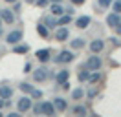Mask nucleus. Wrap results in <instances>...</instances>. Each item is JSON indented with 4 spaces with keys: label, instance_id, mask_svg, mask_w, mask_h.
<instances>
[{
    "label": "nucleus",
    "instance_id": "obj_1",
    "mask_svg": "<svg viewBox=\"0 0 121 117\" xmlns=\"http://www.w3.org/2000/svg\"><path fill=\"white\" fill-rule=\"evenodd\" d=\"M73 58H75V55H73L72 51H68V50H62V51L59 53V55L55 57V62H57V64H68V62H72Z\"/></svg>",
    "mask_w": 121,
    "mask_h": 117
},
{
    "label": "nucleus",
    "instance_id": "obj_2",
    "mask_svg": "<svg viewBox=\"0 0 121 117\" xmlns=\"http://www.w3.org/2000/svg\"><path fill=\"white\" fill-rule=\"evenodd\" d=\"M40 113H42V115H48V117H53L55 115V106H53V102L42 101L40 102Z\"/></svg>",
    "mask_w": 121,
    "mask_h": 117
},
{
    "label": "nucleus",
    "instance_id": "obj_3",
    "mask_svg": "<svg viewBox=\"0 0 121 117\" xmlns=\"http://www.w3.org/2000/svg\"><path fill=\"white\" fill-rule=\"evenodd\" d=\"M101 64H103V60H101L97 55H92V57L86 60V66H84V68H86V70H92V71H95V70L101 68Z\"/></svg>",
    "mask_w": 121,
    "mask_h": 117
},
{
    "label": "nucleus",
    "instance_id": "obj_4",
    "mask_svg": "<svg viewBox=\"0 0 121 117\" xmlns=\"http://www.w3.org/2000/svg\"><path fill=\"white\" fill-rule=\"evenodd\" d=\"M30 108H31V99L30 97H20L18 102H17V110L22 113V112H28Z\"/></svg>",
    "mask_w": 121,
    "mask_h": 117
},
{
    "label": "nucleus",
    "instance_id": "obj_5",
    "mask_svg": "<svg viewBox=\"0 0 121 117\" xmlns=\"http://www.w3.org/2000/svg\"><path fill=\"white\" fill-rule=\"evenodd\" d=\"M35 57L39 58V62H50L52 51H50V48H42V50H39L37 53H35Z\"/></svg>",
    "mask_w": 121,
    "mask_h": 117
},
{
    "label": "nucleus",
    "instance_id": "obj_6",
    "mask_svg": "<svg viewBox=\"0 0 121 117\" xmlns=\"http://www.w3.org/2000/svg\"><path fill=\"white\" fill-rule=\"evenodd\" d=\"M20 38H22V31H20V29H15V31H11V33L6 37V42L8 44H18Z\"/></svg>",
    "mask_w": 121,
    "mask_h": 117
},
{
    "label": "nucleus",
    "instance_id": "obj_7",
    "mask_svg": "<svg viewBox=\"0 0 121 117\" xmlns=\"http://www.w3.org/2000/svg\"><path fill=\"white\" fill-rule=\"evenodd\" d=\"M48 75H50V71H48L46 68H37V70L33 71V80H39V82H42V80L48 79Z\"/></svg>",
    "mask_w": 121,
    "mask_h": 117
},
{
    "label": "nucleus",
    "instance_id": "obj_8",
    "mask_svg": "<svg viewBox=\"0 0 121 117\" xmlns=\"http://www.w3.org/2000/svg\"><path fill=\"white\" fill-rule=\"evenodd\" d=\"M68 33H70V31H68V28H66V26H60V28L55 31V38H57L59 42H64V40L68 38Z\"/></svg>",
    "mask_w": 121,
    "mask_h": 117
},
{
    "label": "nucleus",
    "instance_id": "obj_9",
    "mask_svg": "<svg viewBox=\"0 0 121 117\" xmlns=\"http://www.w3.org/2000/svg\"><path fill=\"white\" fill-rule=\"evenodd\" d=\"M53 106H55V112H64L66 106H68V102L64 101L62 97H55L53 99Z\"/></svg>",
    "mask_w": 121,
    "mask_h": 117
},
{
    "label": "nucleus",
    "instance_id": "obj_10",
    "mask_svg": "<svg viewBox=\"0 0 121 117\" xmlns=\"http://www.w3.org/2000/svg\"><path fill=\"white\" fill-rule=\"evenodd\" d=\"M0 18L4 22H8V24H13L15 22V15H13V11H9V9H2L0 11Z\"/></svg>",
    "mask_w": 121,
    "mask_h": 117
},
{
    "label": "nucleus",
    "instance_id": "obj_11",
    "mask_svg": "<svg viewBox=\"0 0 121 117\" xmlns=\"http://www.w3.org/2000/svg\"><path fill=\"white\" fill-rule=\"evenodd\" d=\"M103 48H105V42H103L101 38H95V40H92V42H90V51H92V53H99Z\"/></svg>",
    "mask_w": 121,
    "mask_h": 117
},
{
    "label": "nucleus",
    "instance_id": "obj_12",
    "mask_svg": "<svg viewBox=\"0 0 121 117\" xmlns=\"http://www.w3.org/2000/svg\"><path fill=\"white\" fill-rule=\"evenodd\" d=\"M121 22V18H119V13H110L108 17H106V24L110 26V28H116L117 24Z\"/></svg>",
    "mask_w": 121,
    "mask_h": 117
},
{
    "label": "nucleus",
    "instance_id": "obj_13",
    "mask_svg": "<svg viewBox=\"0 0 121 117\" xmlns=\"http://www.w3.org/2000/svg\"><path fill=\"white\" fill-rule=\"evenodd\" d=\"M68 77H70L68 70H60V71L55 75V80H57V84H64V82H68Z\"/></svg>",
    "mask_w": 121,
    "mask_h": 117
},
{
    "label": "nucleus",
    "instance_id": "obj_14",
    "mask_svg": "<svg viewBox=\"0 0 121 117\" xmlns=\"http://www.w3.org/2000/svg\"><path fill=\"white\" fill-rule=\"evenodd\" d=\"M72 112H73V115L75 117H86V106H83V104H75L73 108H72Z\"/></svg>",
    "mask_w": 121,
    "mask_h": 117
},
{
    "label": "nucleus",
    "instance_id": "obj_15",
    "mask_svg": "<svg viewBox=\"0 0 121 117\" xmlns=\"http://www.w3.org/2000/svg\"><path fill=\"white\" fill-rule=\"evenodd\" d=\"M88 24H90V17H86V15H83V17H79L75 20V26L79 29H84V28H88Z\"/></svg>",
    "mask_w": 121,
    "mask_h": 117
},
{
    "label": "nucleus",
    "instance_id": "obj_16",
    "mask_svg": "<svg viewBox=\"0 0 121 117\" xmlns=\"http://www.w3.org/2000/svg\"><path fill=\"white\" fill-rule=\"evenodd\" d=\"M11 95H13V90L6 84H2L0 86V99H11Z\"/></svg>",
    "mask_w": 121,
    "mask_h": 117
},
{
    "label": "nucleus",
    "instance_id": "obj_17",
    "mask_svg": "<svg viewBox=\"0 0 121 117\" xmlns=\"http://www.w3.org/2000/svg\"><path fill=\"white\" fill-rule=\"evenodd\" d=\"M37 33L42 37V38H48V37H50V31H48V28H46L42 22H40V24H37Z\"/></svg>",
    "mask_w": 121,
    "mask_h": 117
},
{
    "label": "nucleus",
    "instance_id": "obj_18",
    "mask_svg": "<svg viewBox=\"0 0 121 117\" xmlns=\"http://www.w3.org/2000/svg\"><path fill=\"white\" fill-rule=\"evenodd\" d=\"M70 22H72V17H70V15H60L59 18H57V26H68Z\"/></svg>",
    "mask_w": 121,
    "mask_h": 117
},
{
    "label": "nucleus",
    "instance_id": "obj_19",
    "mask_svg": "<svg viewBox=\"0 0 121 117\" xmlns=\"http://www.w3.org/2000/svg\"><path fill=\"white\" fill-rule=\"evenodd\" d=\"M70 48H73V50H81V48H84V38H73V40L70 42Z\"/></svg>",
    "mask_w": 121,
    "mask_h": 117
},
{
    "label": "nucleus",
    "instance_id": "obj_20",
    "mask_svg": "<svg viewBox=\"0 0 121 117\" xmlns=\"http://www.w3.org/2000/svg\"><path fill=\"white\" fill-rule=\"evenodd\" d=\"M13 51L18 53V55H20V53H28V51H30V46H28V44H15Z\"/></svg>",
    "mask_w": 121,
    "mask_h": 117
},
{
    "label": "nucleus",
    "instance_id": "obj_21",
    "mask_svg": "<svg viewBox=\"0 0 121 117\" xmlns=\"http://www.w3.org/2000/svg\"><path fill=\"white\" fill-rule=\"evenodd\" d=\"M62 13H64V7L60 6V4H52V15H55V17H60Z\"/></svg>",
    "mask_w": 121,
    "mask_h": 117
},
{
    "label": "nucleus",
    "instance_id": "obj_22",
    "mask_svg": "<svg viewBox=\"0 0 121 117\" xmlns=\"http://www.w3.org/2000/svg\"><path fill=\"white\" fill-rule=\"evenodd\" d=\"M72 97H73L75 101H81V99L84 97V90H81V88H75V90L72 92Z\"/></svg>",
    "mask_w": 121,
    "mask_h": 117
},
{
    "label": "nucleus",
    "instance_id": "obj_23",
    "mask_svg": "<svg viewBox=\"0 0 121 117\" xmlns=\"http://www.w3.org/2000/svg\"><path fill=\"white\" fill-rule=\"evenodd\" d=\"M42 18H44V26L46 28H55V26H57V20L52 18V17H42Z\"/></svg>",
    "mask_w": 121,
    "mask_h": 117
},
{
    "label": "nucleus",
    "instance_id": "obj_24",
    "mask_svg": "<svg viewBox=\"0 0 121 117\" xmlns=\"http://www.w3.org/2000/svg\"><path fill=\"white\" fill-rule=\"evenodd\" d=\"M101 77H103V75L99 73V70H95V71L92 73V75H88V82H92V84H94V82H97Z\"/></svg>",
    "mask_w": 121,
    "mask_h": 117
},
{
    "label": "nucleus",
    "instance_id": "obj_25",
    "mask_svg": "<svg viewBox=\"0 0 121 117\" xmlns=\"http://www.w3.org/2000/svg\"><path fill=\"white\" fill-rule=\"evenodd\" d=\"M20 90H22L24 93H31V90H33V86H31L30 82H20Z\"/></svg>",
    "mask_w": 121,
    "mask_h": 117
},
{
    "label": "nucleus",
    "instance_id": "obj_26",
    "mask_svg": "<svg viewBox=\"0 0 121 117\" xmlns=\"http://www.w3.org/2000/svg\"><path fill=\"white\" fill-rule=\"evenodd\" d=\"M79 80H81V82H83V80H88V70H86V68L79 71Z\"/></svg>",
    "mask_w": 121,
    "mask_h": 117
},
{
    "label": "nucleus",
    "instance_id": "obj_27",
    "mask_svg": "<svg viewBox=\"0 0 121 117\" xmlns=\"http://www.w3.org/2000/svg\"><path fill=\"white\" fill-rule=\"evenodd\" d=\"M11 106V99H0V108H8Z\"/></svg>",
    "mask_w": 121,
    "mask_h": 117
},
{
    "label": "nucleus",
    "instance_id": "obj_28",
    "mask_svg": "<svg viewBox=\"0 0 121 117\" xmlns=\"http://www.w3.org/2000/svg\"><path fill=\"white\" fill-rule=\"evenodd\" d=\"M31 97H35V99H40V97H42V92L33 88V90H31Z\"/></svg>",
    "mask_w": 121,
    "mask_h": 117
},
{
    "label": "nucleus",
    "instance_id": "obj_29",
    "mask_svg": "<svg viewBox=\"0 0 121 117\" xmlns=\"http://www.w3.org/2000/svg\"><path fill=\"white\" fill-rule=\"evenodd\" d=\"M114 11L121 13V0H114Z\"/></svg>",
    "mask_w": 121,
    "mask_h": 117
},
{
    "label": "nucleus",
    "instance_id": "obj_30",
    "mask_svg": "<svg viewBox=\"0 0 121 117\" xmlns=\"http://www.w3.org/2000/svg\"><path fill=\"white\" fill-rule=\"evenodd\" d=\"M97 4H99L101 7H108L110 4H112V0H97Z\"/></svg>",
    "mask_w": 121,
    "mask_h": 117
},
{
    "label": "nucleus",
    "instance_id": "obj_31",
    "mask_svg": "<svg viewBox=\"0 0 121 117\" xmlns=\"http://www.w3.org/2000/svg\"><path fill=\"white\" fill-rule=\"evenodd\" d=\"M33 4H35V6H39V7H46V6H48V0H35Z\"/></svg>",
    "mask_w": 121,
    "mask_h": 117
},
{
    "label": "nucleus",
    "instance_id": "obj_32",
    "mask_svg": "<svg viewBox=\"0 0 121 117\" xmlns=\"http://www.w3.org/2000/svg\"><path fill=\"white\" fill-rule=\"evenodd\" d=\"M6 117H20V112H11V113H8Z\"/></svg>",
    "mask_w": 121,
    "mask_h": 117
},
{
    "label": "nucleus",
    "instance_id": "obj_33",
    "mask_svg": "<svg viewBox=\"0 0 121 117\" xmlns=\"http://www.w3.org/2000/svg\"><path fill=\"white\" fill-rule=\"evenodd\" d=\"M114 29H116V33H117V35H121V22H119V24H117Z\"/></svg>",
    "mask_w": 121,
    "mask_h": 117
},
{
    "label": "nucleus",
    "instance_id": "obj_34",
    "mask_svg": "<svg viewBox=\"0 0 121 117\" xmlns=\"http://www.w3.org/2000/svg\"><path fill=\"white\" fill-rule=\"evenodd\" d=\"M72 4H75V6H81V4H84V0H72Z\"/></svg>",
    "mask_w": 121,
    "mask_h": 117
},
{
    "label": "nucleus",
    "instance_id": "obj_35",
    "mask_svg": "<svg viewBox=\"0 0 121 117\" xmlns=\"http://www.w3.org/2000/svg\"><path fill=\"white\" fill-rule=\"evenodd\" d=\"M4 2H9V4H13V2H17V0H4Z\"/></svg>",
    "mask_w": 121,
    "mask_h": 117
},
{
    "label": "nucleus",
    "instance_id": "obj_36",
    "mask_svg": "<svg viewBox=\"0 0 121 117\" xmlns=\"http://www.w3.org/2000/svg\"><path fill=\"white\" fill-rule=\"evenodd\" d=\"M0 35H2V18H0Z\"/></svg>",
    "mask_w": 121,
    "mask_h": 117
},
{
    "label": "nucleus",
    "instance_id": "obj_37",
    "mask_svg": "<svg viewBox=\"0 0 121 117\" xmlns=\"http://www.w3.org/2000/svg\"><path fill=\"white\" fill-rule=\"evenodd\" d=\"M26 2H28V4H33V2H35V0H26Z\"/></svg>",
    "mask_w": 121,
    "mask_h": 117
},
{
    "label": "nucleus",
    "instance_id": "obj_38",
    "mask_svg": "<svg viewBox=\"0 0 121 117\" xmlns=\"http://www.w3.org/2000/svg\"><path fill=\"white\" fill-rule=\"evenodd\" d=\"M53 2H59V0H53Z\"/></svg>",
    "mask_w": 121,
    "mask_h": 117
},
{
    "label": "nucleus",
    "instance_id": "obj_39",
    "mask_svg": "<svg viewBox=\"0 0 121 117\" xmlns=\"http://www.w3.org/2000/svg\"><path fill=\"white\" fill-rule=\"evenodd\" d=\"M0 117H4V115H2V113H0Z\"/></svg>",
    "mask_w": 121,
    "mask_h": 117
},
{
    "label": "nucleus",
    "instance_id": "obj_40",
    "mask_svg": "<svg viewBox=\"0 0 121 117\" xmlns=\"http://www.w3.org/2000/svg\"><path fill=\"white\" fill-rule=\"evenodd\" d=\"M37 117H40V115H37Z\"/></svg>",
    "mask_w": 121,
    "mask_h": 117
}]
</instances>
